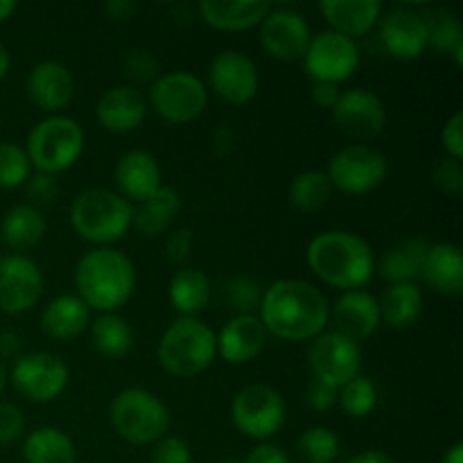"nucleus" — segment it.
<instances>
[{
  "instance_id": "7c9ffc66",
  "label": "nucleus",
  "mask_w": 463,
  "mask_h": 463,
  "mask_svg": "<svg viewBox=\"0 0 463 463\" xmlns=\"http://www.w3.org/2000/svg\"><path fill=\"white\" fill-rule=\"evenodd\" d=\"M430 244L420 238L402 240L383 253L378 262V271L389 285H405L420 280L425 251Z\"/></svg>"
},
{
  "instance_id": "4d7b16f0",
  "label": "nucleus",
  "mask_w": 463,
  "mask_h": 463,
  "mask_svg": "<svg viewBox=\"0 0 463 463\" xmlns=\"http://www.w3.org/2000/svg\"><path fill=\"white\" fill-rule=\"evenodd\" d=\"M9 68H12V57H9L7 45H5L3 41H0V81H3L5 77H7Z\"/></svg>"
},
{
  "instance_id": "58836bf2",
  "label": "nucleus",
  "mask_w": 463,
  "mask_h": 463,
  "mask_svg": "<svg viewBox=\"0 0 463 463\" xmlns=\"http://www.w3.org/2000/svg\"><path fill=\"white\" fill-rule=\"evenodd\" d=\"M32 163L25 147L14 140L0 143V190H16L32 176Z\"/></svg>"
},
{
  "instance_id": "a19ab883",
  "label": "nucleus",
  "mask_w": 463,
  "mask_h": 463,
  "mask_svg": "<svg viewBox=\"0 0 463 463\" xmlns=\"http://www.w3.org/2000/svg\"><path fill=\"white\" fill-rule=\"evenodd\" d=\"M122 68H125V75L129 77L134 84H145L149 81L152 84L158 77V61L149 50L136 48L131 52H127L125 61H122Z\"/></svg>"
},
{
  "instance_id": "8fccbe9b",
  "label": "nucleus",
  "mask_w": 463,
  "mask_h": 463,
  "mask_svg": "<svg viewBox=\"0 0 463 463\" xmlns=\"http://www.w3.org/2000/svg\"><path fill=\"white\" fill-rule=\"evenodd\" d=\"M242 463H292V459H289V455L283 448L276 446V443L265 441L258 443Z\"/></svg>"
},
{
  "instance_id": "2eb2a0df",
  "label": "nucleus",
  "mask_w": 463,
  "mask_h": 463,
  "mask_svg": "<svg viewBox=\"0 0 463 463\" xmlns=\"http://www.w3.org/2000/svg\"><path fill=\"white\" fill-rule=\"evenodd\" d=\"M43 271L32 258L9 253L0 258V312L25 315L43 297Z\"/></svg>"
},
{
  "instance_id": "680f3d73",
  "label": "nucleus",
  "mask_w": 463,
  "mask_h": 463,
  "mask_svg": "<svg viewBox=\"0 0 463 463\" xmlns=\"http://www.w3.org/2000/svg\"><path fill=\"white\" fill-rule=\"evenodd\" d=\"M0 258H3V256H0Z\"/></svg>"
},
{
  "instance_id": "864d4df0",
  "label": "nucleus",
  "mask_w": 463,
  "mask_h": 463,
  "mask_svg": "<svg viewBox=\"0 0 463 463\" xmlns=\"http://www.w3.org/2000/svg\"><path fill=\"white\" fill-rule=\"evenodd\" d=\"M23 351V339L21 335L14 333V330H0V360L16 362L21 357Z\"/></svg>"
},
{
  "instance_id": "c9c22d12",
  "label": "nucleus",
  "mask_w": 463,
  "mask_h": 463,
  "mask_svg": "<svg viewBox=\"0 0 463 463\" xmlns=\"http://www.w3.org/2000/svg\"><path fill=\"white\" fill-rule=\"evenodd\" d=\"M333 197V185L321 170H306L289 184V203L301 213H317Z\"/></svg>"
},
{
  "instance_id": "09e8293b",
  "label": "nucleus",
  "mask_w": 463,
  "mask_h": 463,
  "mask_svg": "<svg viewBox=\"0 0 463 463\" xmlns=\"http://www.w3.org/2000/svg\"><path fill=\"white\" fill-rule=\"evenodd\" d=\"M335 402H337V389L312 380L310 389H307V405H310V410L324 414V411L333 410Z\"/></svg>"
},
{
  "instance_id": "13d9d810",
  "label": "nucleus",
  "mask_w": 463,
  "mask_h": 463,
  "mask_svg": "<svg viewBox=\"0 0 463 463\" xmlns=\"http://www.w3.org/2000/svg\"><path fill=\"white\" fill-rule=\"evenodd\" d=\"M16 9H18V3H14V0H0V25L7 23L9 18L16 14Z\"/></svg>"
},
{
  "instance_id": "0eeeda50",
  "label": "nucleus",
  "mask_w": 463,
  "mask_h": 463,
  "mask_svg": "<svg viewBox=\"0 0 463 463\" xmlns=\"http://www.w3.org/2000/svg\"><path fill=\"white\" fill-rule=\"evenodd\" d=\"M86 147V134L80 122L71 116H48L36 122L27 134L25 152L32 170L54 175L66 172L80 161Z\"/></svg>"
},
{
  "instance_id": "6e6d98bb",
  "label": "nucleus",
  "mask_w": 463,
  "mask_h": 463,
  "mask_svg": "<svg viewBox=\"0 0 463 463\" xmlns=\"http://www.w3.org/2000/svg\"><path fill=\"white\" fill-rule=\"evenodd\" d=\"M441 463H463V443H452L446 455L441 457Z\"/></svg>"
},
{
  "instance_id": "603ef678",
  "label": "nucleus",
  "mask_w": 463,
  "mask_h": 463,
  "mask_svg": "<svg viewBox=\"0 0 463 463\" xmlns=\"http://www.w3.org/2000/svg\"><path fill=\"white\" fill-rule=\"evenodd\" d=\"M102 12L107 14L109 21H129L138 12V3H134V0H107L102 5Z\"/></svg>"
},
{
  "instance_id": "c03bdc74",
  "label": "nucleus",
  "mask_w": 463,
  "mask_h": 463,
  "mask_svg": "<svg viewBox=\"0 0 463 463\" xmlns=\"http://www.w3.org/2000/svg\"><path fill=\"white\" fill-rule=\"evenodd\" d=\"M25 434V416L12 402H0V446L16 443Z\"/></svg>"
},
{
  "instance_id": "f3484780",
  "label": "nucleus",
  "mask_w": 463,
  "mask_h": 463,
  "mask_svg": "<svg viewBox=\"0 0 463 463\" xmlns=\"http://www.w3.org/2000/svg\"><path fill=\"white\" fill-rule=\"evenodd\" d=\"M335 125L339 131L357 140H373L387 127V107L383 99L369 89L342 90L333 111Z\"/></svg>"
},
{
  "instance_id": "c85d7f7f",
  "label": "nucleus",
  "mask_w": 463,
  "mask_h": 463,
  "mask_svg": "<svg viewBox=\"0 0 463 463\" xmlns=\"http://www.w3.org/2000/svg\"><path fill=\"white\" fill-rule=\"evenodd\" d=\"M48 231L43 211L30 203H16L5 213L0 222V240L12 251H27L43 240Z\"/></svg>"
},
{
  "instance_id": "ea45409f",
  "label": "nucleus",
  "mask_w": 463,
  "mask_h": 463,
  "mask_svg": "<svg viewBox=\"0 0 463 463\" xmlns=\"http://www.w3.org/2000/svg\"><path fill=\"white\" fill-rule=\"evenodd\" d=\"M265 289L249 276H233L224 285V301L235 315H258Z\"/></svg>"
},
{
  "instance_id": "052dcab7",
  "label": "nucleus",
  "mask_w": 463,
  "mask_h": 463,
  "mask_svg": "<svg viewBox=\"0 0 463 463\" xmlns=\"http://www.w3.org/2000/svg\"><path fill=\"white\" fill-rule=\"evenodd\" d=\"M222 463H242V461H238V459H229V461H222Z\"/></svg>"
},
{
  "instance_id": "cd10ccee",
  "label": "nucleus",
  "mask_w": 463,
  "mask_h": 463,
  "mask_svg": "<svg viewBox=\"0 0 463 463\" xmlns=\"http://www.w3.org/2000/svg\"><path fill=\"white\" fill-rule=\"evenodd\" d=\"M199 16L206 25L220 32H244L258 27L269 14V3H226V0H202Z\"/></svg>"
},
{
  "instance_id": "3c124183",
  "label": "nucleus",
  "mask_w": 463,
  "mask_h": 463,
  "mask_svg": "<svg viewBox=\"0 0 463 463\" xmlns=\"http://www.w3.org/2000/svg\"><path fill=\"white\" fill-rule=\"evenodd\" d=\"M339 95H342V90H339L337 84H324V81L312 84V102H315L317 107L326 109V111H333Z\"/></svg>"
},
{
  "instance_id": "9b49d317",
  "label": "nucleus",
  "mask_w": 463,
  "mask_h": 463,
  "mask_svg": "<svg viewBox=\"0 0 463 463\" xmlns=\"http://www.w3.org/2000/svg\"><path fill=\"white\" fill-rule=\"evenodd\" d=\"M14 389L30 402H52L61 396L71 383L68 364L54 353H27L21 355L9 373Z\"/></svg>"
},
{
  "instance_id": "dca6fc26",
  "label": "nucleus",
  "mask_w": 463,
  "mask_h": 463,
  "mask_svg": "<svg viewBox=\"0 0 463 463\" xmlns=\"http://www.w3.org/2000/svg\"><path fill=\"white\" fill-rule=\"evenodd\" d=\"M258 39L265 52L279 61H301L310 45L312 30L301 12L289 7L269 9L258 25Z\"/></svg>"
},
{
  "instance_id": "49530a36",
  "label": "nucleus",
  "mask_w": 463,
  "mask_h": 463,
  "mask_svg": "<svg viewBox=\"0 0 463 463\" xmlns=\"http://www.w3.org/2000/svg\"><path fill=\"white\" fill-rule=\"evenodd\" d=\"M194 233L193 229H175L167 235L165 242V258L170 265H184L193 253Z\"/></svg>"
},
{
  "instance_id": "5fc2aeb1",
  "label": "nucleus",
  "mask_w": 463,
  "mask_h": 463,
  "mask_svg": "<svg viewBox=\"0 0 463 463\" xmlns=\"http://www.w3.org/2000/svg\"><path fill=\"white\" fill-rule=\"evenodd\" d=\"M348 463H398V461L383 450H364L360 452V455L353 457Z\"/></svg>"
},
{
  "instance_id": "473e14b6",
  "label": "nucleus",
  "mask_w": 463,
  "mask_h": 463,
  "mask_svg": "<svg viewBox=\"0 0 463 463\" xmlns=\"http://www.w3.org/2000/svg\"><path fill=\"white\" fill-rule=\"evenodd\" d=\"M423 292L419 285H389L383 298H378L380 319L393 330H405L414 326L423 315Z\"/></svg>"
},
{
  "instance_id": "412c9836",
  "label": "nucleus",
  "mask_w": 463,
  "mask_h": 463,
  "mask_svg": "<svg viewBox=\"0 0 463 463\" xmlns=\"http://www.w3.org/2000/svg\"><path fill=\"white\" fill-rule=\"evenodd\" d=\"M27 98L48 116H57L75 98V77L71 68L59 61H41L30 71L25 81Z\"/></svg>"
},
{
  "instance_id": "393cba45",
  "label": "nucleus",
  "mask_w": 463,
  "mask_h": 463,
  "mask_svg": "<svg viewBox=\"0 0 463 463\" xmlns=\"http://www.w3.org/2000/svg\"><path fill=\"white\" fill-rule=\"evenodd\" d=\"M420 280L441 297H461L463 292V253L457 244L437 242L425 251Z\"/></svg>"
},
{
  "instance_id": "6ab92c4d",
  "label": "nucleus",
  "mask_w": 463,
  "mask_h": 463,
  "mask_svg": "<svg viewBox=\"0 0 463 463\" xmlns=\"http://www.w3.org/2000/svg\"><path fill=\"white\" fill-rule=\"evenodd\" d=\"M328 324H333L335 333L344 335L351 342H366L383 326L378 298L364 289L342 292V297L330 307Z\"/></svg>"
},
{
  "instance_id": "9d476101",
  "label": "nucleus",
  "mask_w": 463,
  "mask_h": 463,
  "mask_svg": "<svg viewBox=\"0 0 463 463\" xmlns=\"http://www.w3.org/2000/svg\"><path fill=\"white\" fill-rule=\"evenodd\" d=\"M389 175V161L380 149L369 145H348L339 149L328 163V176L333 190L344 194H369L384 184Z\"/></svg>"
},
{
  "instance_id": "f03ea898",
  "label": "nucleus",
  "mask_w": 463,
  "mask_h": 463,
  "mask_svg": "<svg viewBox=\"0 0 463 463\" xmlns=\"http://www.w3.org/2000/svg\"><path fill=\"white\" fill-rule=\"evenodd\" d=\"M307 267L321 283L342 292L362 289L375 271L371 244L353 231L333 229L315 235L307 244Z\"/></svg>"
},
{
  "instance_id": "20e7f679",
  "label": "nucleus",
  "mask_w": 463,
  "mask_h": 463,
  "mask_svg": "<svg viewBox=\"0 0 463 463\" xmlns=\"http://www.w3.org/2000/svg\"><path fill=\"white\" fill-rule=\"evenodd\" d=\"M158 364L175 378H194L217 357V333L199 317H179L161 335Z\"/></svg>"
},
{
  "instance_id": "4c0bfd02",
  "label": "nucleus",
  "mask_w": 463,
  "mask_h": 463,
  "mask_svg": "<svg viewBox=\"0 0 463 463\" xmlns=\"http://www.w3.org/2000/svg\"><path fill=\"white\" fill-rule=\"evenodd\" d=\"M298 455L303 457L306 463H335L339 457V437L335 430L324 428V425H315L307 428L301 434L297 443Z\"/></svg>"
},
{
  "instance_id": "e433bc0d",
  "label": "nucleus",
  "mask_w": 463,
  "mask_h": 463,
  "mask_svg": "<svg viewBox=\"0 0 463 463\" xmlns=\"http://www.w3.org/2000/svg\"><path fill=\"white\" fill-rule=\"evenodd\" d=\"M378 387L371 378L366 375H357L351 383L344 384L337 392V402L344 410V414L351 416V419H366L375 411L378 407Z\"/></svg>"
},
{
  "instance_id": "a18cd8bd",
  "label": "nucleus",
  "mask_w": 463,
  "mask_h": 463,
  "mask_svg": "<svg viewBox=\"0 0 463 463\" xmlns=\"http://www.w3.org/2000/svg\"><path fill=\"white\" fill-rule=\"evenodd\" d=\"M152 463H193V450L179 437H163L154 443Z\"/></svg>"
},
{
  "instance_id": "a211bd4d",
  "label": "nucleus",
  "mask_w": 463,
  "mask_h": 463,
  "mask_svg": "<svg viewBox=\"0 0 463 463\" xmlns=\"http://www.w3.org/2000/svg\"><path fill=\"white\" fill-rule=\"evenodd\" d=\"M380 41L389 57L398 61H416L428 50V27L423 14L414 7H392L378 21Z\"/></svg>"
},
{
  "instance_id": "5701e85b",
  "label": "nucleus",
  "mask_w": 463,
  "mask_h": 463,
  "mask_svg": "<svg viewBox=\"0 0 463 463\" xmlns=\"http://www.w3.org/2000/svg\"><path fill=\"white\" fill-rule=\"evenodd\" d=\"M113 181H116L118 194L136 206L152 197L163 185L161 165L154 154L145 152V149H131L118 158Z\"/></svg>"
},
{
  "instance_id": "c756f323",
  "label": "nucleus",
  "mask_w": 463,
  "mask_h": 463,
  "mask_svg": "<svg viewBox=\"0 0 463 463\" xmlns=\"http://www.w3.org/2000/svg\"><path fill=\"white\" fill-rule=\"evenodd\" d=\"M211 279L197 267H184L176 271L167 285L170 306L181 317H199L211 303Z\"/></svg>"
},
{
  "instance_id": "72a5a7b5",
  "label": "nucleus",
  "mask_w": 463,
  "mask_h": 463,
  "mask_svg": "<svg viewBox=\"0 0 463 463\" xmlns=\"http://www.w3.org/2000/svg\"><path fill=\"white\" fill-rule=\"evenodd\" d=\"M89 333L95 353L107 360H122L134 348V330L118 312H104L90 321Z\"/></svg>"
},
{
  "instance_id": "79ce46f5",
  "label": "nucleus",
  "mask_w": 463,
  "mask_h": 463,
  "mask_svg": "<svg viewBox=\"0 0 463 463\" xmlns=\"http://www.w3.org/2000/svg\"><path fill=\"white\" fill-rule=\"evenodd\" d=\"M25 197H27V203L34 208L41 206H48V203H52L54 199H57V193H59V184H57V176L54 175H45V172H32L30 179L25 181Z\"/></svg>"
},
{
  "instance_id": "aec40b11",
  "label": "nucleus",
  "mask_w": 463,
  "mask_h": 463,
  "mask_svg": "<svg viewBox=\"0 0 463 463\" xmlns=\"http://www.w3.org/2000/svg\"><path fill=\"white\" fill-rule=\"evenodd\" d=\"M149 111L147 98L138 86L118 84L104 90L95 104V118L99 127L111 134H129L145 122Z\"/></svg>"
},
{
  "instance_id": "423d86ee",
  "label": "nucleus",
  "mask_w": 463,
  "mask_h": 463,
  "mask_svg": "<svg viewBox=\"0 0 463 463\" xmlns=\"http://www.w3.org/2000/svg\"><path fill=\"white\" fill-rule=\"evenodd\" d=\"M111 428L131 446H154L167 437L170 410L156 393L140 387L122 389L109 407Z\"/></svg>"
},
{
  "instance_id": "bf43d9fd",
  "label": "nucleus",
  "mask_w": 463,
  "mask_h": 463,
  "mask_svg": "<svg viewBox=\"0 0 463 463\" xmlns=\"http://www.w3.org/2000/svg\"><path fill=\"white\" fill-rule=\"evenodd\" d=\"M7 383H9V369H7V364L0 360V393H3V389L7 387Z\"/></svg>"
},
{
  "instance_id": "de8ad7c7",
  "label": "nucleus",
  "mask_w": 463,
  "mask_h": 463,
  "mask_svg": "<svg viewBox=\"0 0 463 463\" xmlns=\"http://www.w3.org/2000/svg\"><path fill=\"white\" fill-rule=\"evenodd\" d=\"M441 145L446 149V156L461 161L463 158V113H452L450 120L441 129Z\"/></svg>"
},
{
  "instance_id": "f704fd0d",
  "label": "nucleus",
  "mask_w": 463,
  "mask_h": 463,
  "mask_svg": "<svg viewBox=\"0 0 463 463\" xmlns=\"http://www.w3.org/2000/svg\"><path fill=\"white\" fill-rule=\"evenodd\" d=\"M428 27V48L448 54L455 59L457 66H463V27L459 16L450 9H430L423 14Z\"/></svg>"
},
{
  "instance_id": "1a4fd4ad",
  "label": "nucleus",
  "mask_w": 463,
  "mask_h": 463,
  "mask_svg": "<svg viewBox=\"0 0 463 463\" xmlns=\"http://www.w3.org/2000/svg\"><path fill=\"white\" fill-rule=\"evenodd\" d=\"M231 419L235 430L253 441H269L280 432L288 419L285 398L267 384H247L231 402Z\"/></svg>"
},
{
  "instance_id": "37998d69",
  "label": "nucleus",
  "mask_w": 463,
  "mask_h": 463,
  "mask_svg": "<svg viewBox=\"0 0 463 463\" xmlns=\"http://www.w3.org/2000/svg\"><path fill=\"white\" fill-rule=\"evenodd\" d=\"M432 184L446 194H459L463 190V165L461 161L446 156L432 167Z\"/></svg>"
},
{
  "instance_id": "6e6552de",
  "label": "nucleus",
  "mask_w": 463,
  "mask_h": 463,
  "mask_svg": "<svg viewBox=\"0 0 463 463\" xmlns=\"http://www.w3.org/2000/svg\"><path fill=\"white\" fill-rule=\"evenodd\" d=\"M149 109L170 125H190L208 104V86L188 71L163 72L149 84Z\"/></svg>"
},
{
  "instance_id": "f8f14e48",
  "label": "nucleus",
  "mask_w": 463,
  "mask_h": 463,
  "mask_svg": "<svg viewBox=\"0 0 463 463\" xmlns=\"http://www.w3.org/2000/svg\"><path fill=\"white\" fill-rule=\"evenodd\" d=\"M301 61L315 84L324 81V84L339 86L342 81L351 80L353 72L360 68V48L348 36L324 30L319 34H312Z\"/></svg>"
},
{
  "instance_id": "2f4dec72",
  "label": "nucleus",
  "mask_w": 463,
  "mask_h": 463,
  "mask_svg": "<svg viewBox=\"0 0 463 463\" xmlns=\"http://www.w3.org/2000/svg\"><path fill=\"white\" fill-rule=\"evenodd\" d=\"M21 452L25 463H77V446L71 434L52 425L32 430Z\"/></svg>"
},
{
  "instance_id": "7ed1b4c3",
  "label": "nucleus",
  "mask_w": 463,
  "mask_h": 463,
  "mask_svg": "<svg viewBox=\"0 0 463 463\" xmlns=\"http://www.w3.org/2000/svg\"><path fill=\"white\" fill-rule=\"evenodd\" d=\"M75 289L77 297L99 315L120 310L134 297V262L116 247H93L77 260Z\"/></svg>"
},
{
  "instance_id": "bb28decb",
  "label": "nucleus",
  "mask_w": 463,
  "mask_h": 463,
  "mask_svg": "<svg viewBox=\"0 0 463 463\" xmlns=\"http://www.w3.org/2000/svg\"><path fill=\"white\" fill-rule=\"evenodd\" d=\"M181 213V197L170 185H161L152 197L134 206L131 229L138 231L143 238H156L170 231Z\"/></svg>"
},
{
  "instance_id": "4468645a",
  "label": "nucleus",
  "mask_w": 463,
  "mask_h": 463,
  "mask_svg": "<svg viewBox=\"0 0 463 463\" xmlns=\"http://www.w3.org/2000/svg\"><path fill=\"white\" fill-rule=\"evenodd\" d=\"M208 84L222 102L242 107L260 90V72L249 54L240 50H222L208 66Z\"/></svg>"
},
{
  "instance_id": "4be33fe9",
  "label": "nucleus",
  "mask_w": 463,
  "mask_h": 463,
  "mask_svg": "<svg viewBox=\"0 0 463 463\" xmlns=\"http://www.w3.org/2000/svg\"><path fill=\"white\" fill-rule=\"evenodd\" d=\"M267 337L258 315H235L217 333V355L233 366L249 364L265 351Z\"/></svg>"
},
{
  "instance_id": "a878e982",
  "label": "nucleus",
  "mask_w": 463,
  "mask_h": 463,
  "mask_svg": "<svg viewBox=\"0 0 463 463\" xmlns=\"http://www.w3.org/2000/svg\"><path fill=\"white\" fill-rule=\"evenodd\" d=\"M90 326V307L77 294H59L41 312V330L57 342L81 337Z\"/></svg>"
},
{
  "instance_id": "ddd939ff",
  "label": "nucleus",
  "mask_w": 463,
  "mask_h": 463,
  "mask_svg": "<svg viewBox=\"0 0 463 463\" xmlns=\"http://www.w3.org/2000/svg\"><path fill=\"white\" fill-rule=\"evenodd\" d=\"M312 378L333 389H342L362 373V348L335 330H324L312 339L307 351Z\"/></svg>"
},
{
  "instance_id": "f257e3e1",
  "label": "nucleus",
  "mask_w": 463,
  "mask_h": 463,
  "mask_svg": "<svg viewBox=\"0 0 463 463\" xmlns=\"http://www.w3.org/2000/svg\"><path fill=\"white\" fill-rule=\"evenodd\" d=\"M258 319L283 342H312L328 328L330 306L312 283L280 279L262 292Z\"/></svg>"
},
{
  "instance_id": "39448f33",
  "label": "nucleus",
  "mask_w": 463,
  "mask_h": 463,
  "mask_svg": "<svg viewBox=\"0 0 463 463\" xmlns=\"http://www.w3.org/2000/svg\"><path fill=\"white\" fill-rule=\"evenodd\" d=\"M134 222V203L116 190L89 188L75 197L71 206V226L84 242L111 247L125 238Z\"/></svg>"
},
{
  "instance_id": "b1692460",
  "label": "nucleus",
  "mask_w": 463,
  "mask_h": 463,
  "mask_svg": "<svg viewBox=\"0 0 463 463\" xmlns=\"http://www.w3.org/2000/svg\"><path fill=\"white\" fill-rule=\"evenodd\" d=\"M319 12L330 30L355 41L378 25L384 5L380 0H324Z\"/></svg>"
}]
</instances>
